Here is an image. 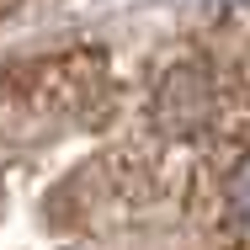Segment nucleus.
<instances>
[{
    "instance_id": "nucleus-1",
    "label": "nucleus",
    "mask_w": 250,
    "mask_h": 250,
    "mask_svg": "<svg viewBox=\"0 0 250 250\" xmlns=\"http://www.w3.org/2000/svg\"><path fill=\"white\" fill-rule=\"evenodd\" d=\"M218 202H224V218L250 234V144H240L224 160V170H218Z\"/></svg>"
}]
</instances>
